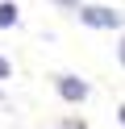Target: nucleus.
<instances>
[{
  "label": "nucleus",
  "instance_id": "nucleus-4",
  "mask_svg": "<svg viewBox=\"0 0 125 129\" xmlns=\"http://www.w3.org/2000/svg\"><path fill=\"white\" fill-rule=\"evenodd\" d=\"M58 9H67V13H79V0H54Z\"/></svg>",
  "mask_w": 125,
  "mask_h": 129
},
{
  "label": "nucleus",
  "instance_id": "nucleus-6",
  "mask_svg": "<svg viewBox=\"0 0 125 129\" xmlns=\"http://www.w3.org/2000/svg\"><path fill=\"white\" fill-rule=\"evenodd\" d=\"M58 129H83V121H75V117H71V121H63Z\"/></svg>",
  "mask_w": 125,
  "mask_h": 129
},
{
  "label": "nucleus",
  "instance_id": "nucleus-8",
  "mask_svg": "<svg viewBox=\"0 0 125 129\" xmlns=\"http://www.w3.org/2000/svg\"><path fill=\"white\" fill-rule=\"evenodd\" d=\"M121 125H125V108H121Z\"/></svg>",
  "mask_w": 125,
  "mask_h": 129
},
{
  "label": "nucleus",
  "instance_id": "nucleus-5",
  "mask_svg": "<svg viewBox=\"0 0 125 129\" xmlns=\"http://www.w3.org/2000/svg\"><path fill=\"white\" fill-rule=\"evenodd\" d=\"M0 79H13V62L8 58H0Z\"/></svg>",
  "mask_w": 125,
  "mask_h": 129
},
{
  "label": "nucleus",
  "instance_id": "nucleus-3",
  "mask_svg": "<svg viewBox=\"0 0 125 129\" xmlns=\"http://www.w3.org/2000/svg\"><path fill=\"white\" fill-rule=\"evenodd\" d=\"M21 21V9H17L13 0H0V29H8V25H17Z\"/></svg>",
  "mask_w": 125,
  "mask_h": 129
},
{
  "label": "nucleus",
  "instance_id": "nucleus-1",
  "mask_svg": "<svg viewBox=\"0 0 125 129\" xmlns=\"http://www.w3.org/2000/svg\"><path fill=\"white\" fill-rule=\"evenodd\" d=\"M79 21L88 29H121L125 25V13L108 9V4H79Z\"/></svg>",
  "mask_w": 125,
  "mask_h": 129
},
{
  "label": "nucleus",
  "instance_id": "nucleus-7",
  "mask_svg": "<svg viewBox=\"0 0 125 129\" xmlns=\"http://www.w3.org/2000/svg\"><path fill=\"white\" fill-rule=\"evenodd\" d=\"M117 58H121V67H125V38H121V46H117Z\"/></svg>",
  "mask_w": 125,
  "mask_h": 129
},
{
  "label": "nucleus",
  "instance_id": "nucleus-9",
  "mask_svg": "<svg viewBox=\"0 0 125 129\" xmlns=\"http://www.w3.org/2000/svg\"><path fill=\"white\" fill-rule=\"evenodd\" d=\"M0 100H4V92H0Z\"/></svg>",
  "mask_w": 125,
  "mask_h": 129
},
{
  "label": "nucleus",
  "instance_id": "nucleus-2",
  "mask_svg": "<svg viewBox=\"0 0 125 129\" xmlns=\"http://www.w3.org/2000/svg\"><path fill=\"white\" fill-rule=\"evenodd\" d=\"M54 87H58V96H63L67 104H79V100H88V83H83L79 75H58V79H54Z\"/></svg>",
  "mask_w": 125,
  "mask_h": 129
}]
</instances>
